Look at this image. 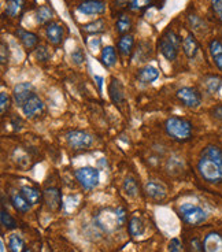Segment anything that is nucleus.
Listing matches in <instances>:
<instances>
[{
	"label": "nucleus",
	"instance_id": "12",
	"mask_svg": "<svg viewBox=\"0 0 222 252\" xmlns=\"http://www.w3.org/2000/svg\"><path fill=\"white\" fill-rule=\"evenodd\" d=\"M45 36L48 39V42L54 45H59L63 40L65 36V29L61 23L58 22H49L45 28Z\"/></svg>",
	"mask_w": 222,
	"mask_h": 252
},
{
	"label": "nucleus",
	"instance_id": "35",
	"mask_svg": "<svg viewBox=\"0 0 222 252\" xmlns=\"http://www.w3.org/2000/svg\"><path fill=\"white\" fill-rule=\"evenodd\" d=\"M36 56H37V59H39V61H42V62H47L49 58H51V52H49L48 47H45V45H40V47H37Z\"/></svg>",
	"mask_w": 222,
	"mask_h": 252
},
{
	"label": "nucleus",
	"instance_id": "20",
	"mask_svg": "<svg viewBox=\"0 0 222 252\" xmlns=\"http://www.w3.org/2000/svg\"><path fill=\"white\" fill-rule=\"evenodd\" d=\"M100 62H102L104 67H112L117 63V52H115V48L111 47V45L104 47L102 49V54H100Z\"/></svg>",
	"mask_w": 222,
	"mask_h": 252
},
{
	"label": "nucleus",
	"instance_id": "18",
	"mask_svg": "<svg viewBox=\"0 0 222 252\" xmlns=\"http://www.w3.org/2000/svg\"><path fill=\"white\" fill-rule=\"evenodd\" d=\"M26 0H6V14L11 18H17L25 10Z\"/></svg>",
	"mask_w": 222,
	"mask_h": 252
},
{
	"label": "nucleus",
	"instance_id": "41",
	"mask_svg": "<svg viewBox=\"0 0 222 252\" xmlns=\"http://www.w3.org/2000/svg\"><path fill=\"white\" fill-rule=\"evenodd\" d=\"M191 248H192V252H203V244H200L198 238H194L191 241Z\"/></svg>",
	"mask_w": 222,
	"mask_h": 252
},
{
	"label": "nucleus",
	"instance_id": "29",
	"mask_svg": "<svg viewBox=\"0 0 222 252\" xmlns=\"http://www.w3.org/2000/svg\"><path fill=\"white\" fill-rule=\"evenodd\" d=\"M8 248H10L11 252H23L26 250L23 240L18 234H11L10 236V238H8Z\"/></svg>",
	"mask_w": 222,
	"mask_h": 252
},
{
	"label": "nucleus",
	"instance_id": "32",
	"mask_svg": "<svg viewBox=\"0 0 222 252\" xmlns=\"http://www.w3.org/2000/svg\"><path fill=\"white\" fill-rule=\"evenodd\" d=\"M0 219H1V225H3V228H6V229H8V231L17 228V221H15L14 218L11 217V214H8L4 207L1 209V215H0Z\"/></svg>",
	"mask_w": 222,
	"mask_h": 252
},
{
	"label": "nucleus",
	"instance_id": "19",
	"mask_svg": "<svg viewBox=\"0 0 222 252\" xmlns=\"http://www.w3.org/2000/svg\"><path fill=\"white\" fill-rule=\"evenodd\" d=\"M182 51H184V54L187 55V58L189 59H194L196 54H198V51H199V44L196 42V39H195L192 35H188L184 40H182Z\"/></svg>",
	"mask_w": 222,
	"mask_h": 252
},
{
	"label": "nucleus",
	"instance_id": "5",
	"mask_svg": "<svg viewBox=\"0 0 222 252\" xmlns=\"http://www.w3.org/2000/svg\"><path fill=\"white\" fill-rule=\"evenodd\" d=\"M180 215L184 219V222L189 225H200L207 219V214L199 206H195L191 203H184L180 206Z\"/></svg>",
	"mask_w": 222,
	"mask_h": 252
},
{
	"label": "nucleus",
	"instance_id": "39",
	"mask_svg": "<svg viewBox=\"0 0 222 252\" xmlns=\"http://www.w3.org/2000/svg\"><path fill=\"white\" fill-rule=\"evenodd\" d=\"M115 218H117V224H118L119 226H122V225L125 224V221H126L125 209H122V207H118V209L115 210Z\"/></svg>",
	"mask_w": 222,
	"mask_h": 252
},
{
	"label": "nucleus",
	"instance_id": "24",
	"mask_svg": "<svg viewBox=\"0 0 222 252\" xmlns=\"http://www.w3.org/2000/svg\"><path fill=\"white\" fill-rule=\"evenodd\" d=\"M128 231L132 237H139L144 233V222L139 217H132L128 224Z\"/></svg>",
	"mask_w": 222,
	"mask_h": 252
},
{
	"label": "nucleus",
	"instance_id": "37",
	"mask_svg": "<svg viewBox=\"0 0 222 252\" xmlns=\"http://www.w3.org/2000/svg\"><path fill=\"white\" fill-rule=\"evenodd\" d=\"M71 59H73V62L76 63V64H81L85 61V55H84L83 49L77 48L74 52H71Z\"/></svg>",
	"mask_w": 222,
	"mask_h": 252
},
{
	"label": "nucleus",
	"instance_id": "1",
	"mask_svg": "<svg viewBox=\"0 0 222 252\" xmlns=\"http://www.w3.org/2000/svg\"><path fill=\"white\" fill-rule=\"evenodd\" d=\"M199 174L210 184L222 182V149L217 146H207L201 151L198 161Z\"/></svg>",
	"mask_w": 222,
	"mask_h": 252
},
{
	"label": "nucleus",
	"instance_id": "44",
	"mask_svg": "<svg viewBox=\"0 0 222 252\" xmlns=\"http://www.w3.org/2000/svg\"><path fill=\"white\" fill-rule=\"evenodd\" d=\"M0 245H1V252H4V245H3V241H1V244Z\"/></svg>",
	"mask_w": 222,
	"mask_h": 252
},
{
	"label": "nucleus",
	"instance_id": "33",
	"mask_svg": "<svg viewBox=\"0 0 222 252\" xmlns=\"http://www.w3.org/2000/svg\"><path fill=\"white\" fill-rule=\"evenodd\" d=\"M126 4L134 11H141L151 6V0H126Z\"/></svg>",
	"mask_w": 222,
	"mask_h": 252
},
{
	"label": "nucleus",
	"instance_id": "30",
	"mask_svg": "<svg viewBox=\"0 0 222 252\" xmlns=\"http://www.w3.org/2000/svg\"><path fill=\"white\" fill-rule=\"evenodd\" d=\"M115 29L118 32L119 35H128V32L132 29V21L131 18H128L126 15H121L117 21V25H115Z\"/></svg>",
	"mask_w": 222,
	"mask_h": 252
},
{
	"label": "nucleus",
	"instance_id": "17",
	"mask_svg": "<svg viewBox=\"0 0 222 252\" xmlns=\"http://www.w3.org/2000/svg\"><path fill=\"white\" fill-rule=\"evenodd\" d=\"M44 199H45V203L48 206V209H51V210H58L62 204L61 192L56 188L47 189L44 192Z\"/></svg>",
	"mask_w": 222,
	"mask_h": 252
},
{
	"label": "nucleus",
	"instance_id": "27",
	"mask_svg": "<svg viewBox=\"0 0 222 252\" xmlns=\"http://www.w3.org/2000/svg\"><path fill=\"white\" fill-rule=\"evenodd\" d=\"M83 30L88 35H97V33H103L106 30V22L103 20H96V21L89 22L83 25Z\"/></svg>",
	"mask_w": 222,
	"mask_h": 252
},
{
	"label": "nucleus",
	"instance_id": "38",
	"mask_svg": "<svg viewBox=\"0 0 222 252\" xmlns=\"http://www.w3.org/2000/svg\"><path fill=\"white\" fill-rule=\"evenodd\" d=\"M211 6L217 18L222 22V0H211Z\"/></svg>",
	"mask_w": 222,
	"mask_h": 252
},
{
	"label": "nucleus",
	"instance_id": "11",
	"mask_svg": "<svg viewBox=\"0 0 222 252\" xmlns=\"http://www.w3.org/2000/svg\"><path fill=\"white\" fill-rule=\"evenodd\" d=\"M109 95H110L111 102L115 105H122L125 103V91L124 86L119 83L118 80L112 78L110 85H109Z\"/></svg>",
	"mask_w": 222,
	"mask_h": 252
},
{
	"label": "nucleus",
	"instance_id": "16",
	"mask_svg": "<svg viewBox=\"0 0 222 252\" xmlns=\"http://www.w3.org/2000/svg\"><path fill=\"white\" fill-rule=\"evenodd\" d=\"M17 36L18 39L21 40L22 45L26 49H33L37 47L39 44V36L32 33V32H28V30H23V29H18L17 30Z\"/></svg>",
	"mask_w": 222,
	"mask_h": 252
},
{
	"label": "nucleus",
	"instance_id": "7",
	"mask_svg": "<svg viewBox=\"0 0 222 252\" xmlns=\"http://www.w3.org/2000/svg\"><path fill=\"white\" fill-rule=\"evenodd\" d=\"M177 98L184 105H187L189 108H196L201 103V96L199 92L195 88L191 86H184L177 91Z\"/></svg>",
	"mask_w": 222,
	"mask_h": 252
},
{
	"label": "nucleus",
	"instance_id": "45",
	"mask_svg": "<svg viewBox=\"0 0 222 252\" xmlns=\"http://www.w3.org/2000/svg\"><path fill=\"white\" fill-rule=\"evenodd\" d=\"M23 252H30V250H25V251Z\"/></svg>",
	"mask_w": 222,
	"mask_h": 252
},
{
	"label": "nucleus",
	"instance_id": "28",
	"mask_svg": "<svg viewBox=\"0 0 222 252\" xmlns=\"http://www.w3.org/2000/svg\"><path fill=\"white\" fill-rule=\"evenodd\" d=\"M204 86L210 93H218L222 88V78L218 76H207L204 78Z\"/></svg>",
	"mask_w": 222,
	"mask_h": 252
},
{
	"label": "nucleus",
	"instance_id": "9",
	"mask_svg": "<svg viewBox=\"0 0 222 252\" xmlns=\"http://www.w3.org/2000/svg\"><path fill=\"white\" fill-rule=\"evenodd\" d=\"M44 110V102H43L40 96L37 95H33L25 102V105H22V111L23 114L28 117V118H35V117H39L40 114Z\"/></svg>",
	"mask_w": 222,
	"mask_h": 252
},
{
	"label": "nucleus",
	"instance_id": "31",
	"mask_svg": "<svg viewBox=\"0 0 222 252\" xmlns=\"http://www.w3.org/2000/svg\"><path fill=\"white\" fill-rule=\"evenodd\" d=\"M124 190H125V193L128 196H136L137 192H139V185H137L136 178L128 177L125 181H124Z\"/></svg>",
	"mask_w": 222,
	"mask_h": 252
},
{
	"label": "nucleus",
	"instance_id": "2",
	"mask_svg": "<svg viewBox=\"0 0 222 252\" xmlns=\"http://www.w3.org/2000/svg\"><path fill=\"white\" fill-rule=\"evenodd\" d=\"M165 130L169 137L180 143L188 141L192 137V124L188 119L180 118V117L167 118Z\"/></svg>",
	"mask_w": 222,
	"mask_h": 252
},
{
	"label": "nucleus",
	"instance_id": "25",
	"mask_svg": "<svg viewBox=\"0 0 222 252\" xmlns=\"http://www.w3.org/2000/svg\"><path fill=\"white\" fill-rule=\"evenodd\" d=\"M52 17H54V11L48 6H40L36 11V22L40 25H48Z\"/></svg>",
	"mask_w": 222,
	"mask_h": 252
},
{
	"label": "nucleus",
	"instance_id": "36",
	"mask_svg": "<svg viewBox=\"0 0 222 252\" xmlns=\"http://www.w3.org/2000/svg\"><path fill=\"white\" fill-rule=\"evenodd\" d=\"M0 62L1 64H6L8 62V45L4 42H1L0 45Z\"/></svg>",
	"mask_w": 222,
	"mask_h": 252
},
{
	"label": "nucleus",
	"instance_id": "22",
	"mask_svg": "<svg viewBox=\"0 0 222 252\" xmlns=\"http://www.w3.org/2000/svg\"><path fill=\"white\" fill-rule=\"evenodd\" d=\"M208 49H210V54H211L213 59H214L215 66L222 71V42L214 39V40L210 42Z\"/></svg>",
	"mask_w": 222,
	"mask_h": 252
},
{
	"label": "nucleus",
	"instance_id": "8",
	"mask_svg": "<svg viewBox=\"0 0 222 252\" xmlns=\"http://www.w3.org/2000/svg\"><path fill=\"white\" fill-rule=\"evenodd\" d=\"M77 10L85 15H102L106 13V3L103 0H84L77 6Z\"/></svg>",
	"mask_w": 222,
	"mask_h": 252
},
{
	"label": "nucleus",
	"instance_id": "3",
	"mask_svg": "<svg viewBox=\"0 0 222 252\" xmlns=\"http://www.w3.org/2000/svg\"><path fill=\"white\" fill-rule=\"evenodd\" d=\"M180 48V37L173 30H167L159 40V51L167 61H174L178 55Z\"/></svg>",
	"mask_w": 222,
	"mask_h": 252
},
{
	"label": "nucleus",
	"instance_id": "13",
	"mask_svg": "<svg viewBox=\"0 0 222 252\" xmlns=\"http://www.w3.org/2000/svg\"><path fill=\"white\" fill-rule=\"evenodd\" d=\"M203 252H222V236L220 233H208L203 240Z\"/></svg>",
	"mask_w": 222,
	"mask_h": 252
},
{
	"label": "nucleus",
	"instance_id": "21",
	"mask_svg": "<svg viewBox=\"0 0 222 252\" xmlns=\"http://www.w3.org/2000/svg\"><path fill=\"white\" fill-rule=\"evenodd\" d=\"M118 51L122 56H129L133 52L134 47V39L132 35H124L118 40Z\"/></svg>",
	"mask_w": 222,
	"mask_h": 252
},
{
	"label": "nucleus",
	"instance_id": "26",
	"mask_svg": "<svg viewBox=\"0 0 222 252\" xmlns=\"http://www.w3.org/2000/svg\"><path fill=\"white\" fill-rule=\"evenodd\" d=\"M11 203L14 206L15 210L20 211V212H23V214L30 210V203L23 197L22 193H14L11 196Z\"/></svg>",
	"mask_w": 222,
	"mask_h": 252
},
{
	"label": "nucleus",
	"instance_id": "43",
	"mask_svg": "<svg viewBox=\"0 0 222 252\" xmlns=\"http://www.w3.org/2000/svg\"><path fill=\"white\" fill-rule=\"evenodd\" d=\"M18 125H21V119L20 118L13 119V126H14L15 130H17V129H21V126H18Z\"/></svg>",
	"mask_w": 222,
	"mask_h": 252
},
{
	"label": "nucleus",
	"instance_id": "10",
	"mask_svg": "<svg viewBox=\"0 0 222 252\" xmlns=\"http://www.w3.org/2000/svg\"><path fill=\"white\" fill-rule=\"evenodd\" d=\"M33 85L30 83H21V84L15 85L14 91H13V99H14L15 105L21 107L25 105V102L28 100L30 96H33Z\"/></svg>",
	"mask_w": 222,
	"mask_h": 252
},
{
	"label": "nucleus",
	"instance_id": "6",
	"mask_svg": "<svg viewBox=\"0 0 222 252\" xmlns=\"http://www.w3.org/2000/svg\"><path fill=\"white\" fill-rule=\"evenodd\" d=\"M74 175H76V180L78 181V184L84 189H87V190L96 188L97 184L100 181V173H99V170L95 168H90V166L77 168Z\"/></svg>",
	"mask_w": 222,
	"mask_h": 252
},
{
	"label": "nucleus",
	"instance_id": "34",
	"mask_svg": "<svg viewBox=\"0 0 222 252\" xmlns=\"http://www.w3.org/2000/svg\"><path fill=\"white\" fill-rule=\"evenodd\" d=\"M10 103H11L10 96H8L6 92H1V93H0V111H1V115H4V114L8 111Z\"/></svg>",
	"mask_w": 222,
	"mask_h": 252
},
{
	"label": "nucleus",
	"instance_id": "4",
	"mask_svg": "<svg viewBox=\"0 0 222 252\" xmlns=\"http://www.w3.org/2000/svg\"><path fill=\"white\" fill-rule=\"evenodd\" d=\"M66 143L70 148H73L74 151H83V149H88V148L93 144V137L92 134L84 130H78V129H71L67 133L65 134Z\"/></svg>",
	"mask_w": 222,
	"mask_h": 252
},
{
	"label": "nucleus",
	"instance_id": "40",
	"mask_svg": "<svg viewBox=\"0 0 222 252\" xmlns=\"http://www.w3.org/2000/svg\"><path fill=\"white\" fill-rule=\"evenodd\" d=\"M167 252H184L182 247H181V243L178 238H173L169 244V250Z\"/></svg>",
	"mask_w": 222,
	"mask_h": 252
},
{
	"label": "nucleus",
	"instance_id": "14",
	"mask_svg": "<svg viewBox=\"0 0 222 252\" xmlns=\"http://www.w3.org/2000/svg\"><path fill=\"white\" fill-rule=\"evenodd\" d=\"M146 193L147 196L150 199H153L155 202H160L166 197L167 192L166 188L159 184V182H154V181H148L146 184Z\"/></svg>",
	"mask_w": 222,
	"mask_h": 252
},
{
	"label": "nucleus",
	"instance_id": "15",
	"mask_svg": "<svg viewBox=\"0 0 222 252\" xmlns=\"http://www.w3.org/2000/svg\"><path fill=\"white\" fill-rule=\"evenodd\" d=\"M159 77V71L154 66H144L137 71V80L141 84H151Z\"/></svg>",
	"mask_w": 222,
	"mask_h": 252
},
{
	"label": "nucleus",
	"instance_id": "42",
	"mask_svg": "<svg viewBox=\"0 0 222 252\" xmlns=\"http://www.w3.org/2000/svg\"><path fill=\"white\" fill-rule=\"evenodd\" d=\"M95 81H96L97 86H99V91H102L103 89V78L100 76H95Z\"/></svg>",
	"mask_w": 222,
	"mask_h": 252
},
{
	"label": "nucleus",
	"instance_id": "23",
	"mask_svg": "<svg viewBox=\"0 0 222 252\" xmlns=\"http://www.w3.org/2000/svg\"><path fill=\"white\" fill-rule=\"evenodd\" d=\"M21 193L23 195V197L28 200L29 203H30V206L37 204L40 202V199H42V192L37 188H35V187L25 185V187H22L21 188Z\"/></svg>",
	"mask_w": 222,
	"mask_h": 252
}]
</instances>
